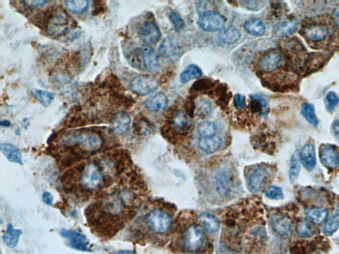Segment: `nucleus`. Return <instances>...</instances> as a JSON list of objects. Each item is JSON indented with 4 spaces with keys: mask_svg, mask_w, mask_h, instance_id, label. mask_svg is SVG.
Listing matches in <instances>:
<instances>
[{
    "mask_svg": "<svg viewBox=\"0 0 339 254\" xmlns=\"http://www.w3.org/2000/svg\"><path fill=\"white\" fill-rule=\"evenodd\" d=\"M214 186L219 196L225 198L232 197L236 189L235 180L229 169H223L216 173L214 177Z\"/></svg>",
    "mask_w": 339,
    "mask_h": 254,
    "instance_id": "0eeeda50",
    "label": "nucleus"
},
{
    "mask_svg": "<svg viewBox=\"0 0 339 254\" xmlns=\"http://www.w3.org/2000/svg\"><path fill=\"white\" fill-rule=\"evenodd\" d=\"M196 111L199 115L203 117L209 115L212 111V105L208 100L205 99H199L196 104Z\"/></svg>",
    "mask_w": 339,
    "mask_h": 254,
    "instance_id": "ea45409f",
    "label": "nucleus"
},
{
    "mask_svg": "<svg viewBox=\"0 0 339 254\" xmlns=\"http://www.w3.org/2000/svg\"><path fill=\"white\" fill-rule=\"evenodd\" d=\"M0 150L4 155L11 162L23 165L22 154L20 148L9 143H3L0 145Z\"/></svg>",
    "mask_w": 339,
    "mask_h": 254,
    "instance_id": "b1692460",
    "label": "nucleus"
},
{
    "mask_svg": "<svg viewBox=\"0 0 339 254\" xmlns=\"http://www.w3.org/2000/svg\"><path fill=\"white\" fill-rule=\"evenodd\" d=\"M133 132L138 136L147 137L153 133V126L151 122L144 116H137L133 124Z\"/></svg>",
    "mask_w": 339,
    "mask_h": 254,
    "instance_id": "4be33fe9",
    "label": "nucleus"
},
{
    "mask_svg": "<svg viewBox=\"0 0 339 254\" xmlns=\"http://www.w3.org/2000/svg\"><path fill=\"white\" fill-rule=\"evenodd\" d=\"M42 201L46 205H50L52 203L53 197L52 194L48 192H44L42 196Z\"/></svg>",
    "mask_w": 339,
    "mask_h": 254,
    "instance_id": "09e8293b",
    "label": "nucleus"
},
{
    "mask_svg": "<svg viewBox=\"0 0 339 254\" xmlns=\"http://www.w3.org/2000/svg\"><path fill=\"white\" fill-rule=\"evenodd\" d=\"M206 239L202 226L198 224H192L184 230L182 234V247L188 253H198L204 247Z\"/></svg>",
    "mask_w": 339,
    "mask_h": 254,
    "instance_id": "7ed1b4c3",
    "label": "nucleus"
},
{
    "mask_svg": "<svg viewBox=\"0 0 339 254\" xmlns=\"http://www.w3.org/2000/svg\"><path fill=\"white\" fill-rule=\"evenodd\" d=\"M169 18L171 23L175 26L176 30L180 31L184 29V26H185V23H184V20H182V18L177 12H175V11L172 12L169 15Z\"/></svg>",
    "mask_w": 339,
    "mask_h": 254,
    "instance_id": "37998d69",
    "label": "nucleus"
},
{
    "mask_svg": "<svg viewBox=\"0 0 339 254\" xmlns=\"http://www.w3.org/2000/svg\"><path fill=\"white\" fill-rule=\"evenodd\" d=\"M79 181L85 190H95L104 183V174L96 163H88L80 171Z\"/></svg>",
    "mask_w": 339,
    "mask_h": 254,
    "instance_id": "20e7f679",
    "label": "nucleus"
},
{
    "mask_svg": "<svg viewBox=\"0 0 339 254\" xmlns=\"http://www.w3.org/2000/svg\"><path fill=\"white\" fill-rule=\"evenodd\" d=\"M225 19L219 13L207 11L199 17L198 24L203 30L209 32L221 31L225 24Z\"/></svg>",
    "mask_w": 339,
    "mask_h": 254,
    "instance_id": "6e6552de",
    "label": "nucleus"
},
{
    "mask_svg": "<svg viewBox=\"0 0 339 254\" xmlns=\"http://www.w3.org/2000/svg\"><path fill=\"white\" fill-rule=\"evenodd\" d=\"M315 228L310 222L302 221L297 224L296 232L301 238H311L315 234Z\"/></svg>",
    "mask_w": 339,
    "mask_h": 254,
    "instance_id": "4c0bfd02",
    "label": "nucleus"
},
{
    "mask_svg": "<svg viewBox=\"0 0 339 254\" xmlns=\"http://www.w3.org/2000/svg\"><path fill=\"white\" fill-rule=\"evenodd\" d=\"M306 217L310 221L317 224H321L327 219L328 211L327 209L321 207H311L305 211Z\"/></svg>",
    "mask_w": 339,
    "mask_h": 254,
    "instance_id": "c85d7f7f",
    "label": "nucleus"
},
{
    "mask_svg": "<svg viewBox=\"0 0 339 254\" xmlns=\"http://www.w3.org/2000/svg\"><path fill=\"white\" fill-rule=\"evenodd\" d=\"M339 228V213L334 214L328 218L324 226L323 231L325 234L332 235L337 231Z\"/></svg>",
    "mask_w": 339,
    "mask_h": 254,
    "instance_id": "58836bf2",
    "label": "nucleus"
},
{
    "mask_svg": "<svg viewBox=\"0 0 339 254\" xmlns=\"http://www.w3.org/2000/svg\"><path fill=\"white\" fill-rule=\"evenodd\" d=\"M325 103L328 111L333 112L339 103V98L335 92H328L325 97Z\"/></svg>",
    "mask_w": 339,
    "mask_h": 254,
    "instance_id": "79ce46f5",
    "label": "nucleus"
},
{
    "mask_svg": "<svg viewBox=\"0 0 339 254\" xmlns=\"http://www.w3.org/2000/svg\"><path fill=\"white\" fill-rule=\"evenodd\" d=\"M240 31L234 27H229L228 28L222 29L218 34V38L222 43L225 44H233L239 41L241 39Z\"/></svg>",
    "mask_w": 339,
    "mask_h": 254,
    "instance_id": "a878e982",
    "label": "nucleus"
},
{
    "mask_svg": "<svg viewBox=\"0 0 339 254\" xmlns=\"http://www.w3.org/2000/svg\"><path fill=\"white\" fill-rule=\"evenodd\" d=\"M69 25V18L65 10H55L47 22L46 30L50 35L60 36L67 30Z\"/></svg>",
    "mask_w": 339,
    "mask_h": 254,
    "instance_id": "1a4fd4ad",
    "label": "nucleus"
},
{
    "mask_svg": "<svg viewBox=\"0 0 339 254\" xmlns=\"http://www.w3.org/2000/svg\"><path fill=\"white\" fill-rule=\"evenodd\" d=\"M265 196L271 200L278 201L285 199V195H284L282 189L280 187L274 185L267 188L266 192H265Z\"/></svg>",
    "mask_w": 339,
    "mask_h": 254,
    "instance_id": "a19ab883",
    "label": "nucleus"
},
{
    "mask_svg": "<svg viewBox=\"0 0 339 254\" xmlns=\"http://www.w3.org/2000/svg\"><path fill=\"white\" fill-rule=\"evenodd\" d=\"M284 56L278 50H274L264 55L258 62L260 69L266 73H272L278 69L284 62Z\"/></svg>",
    "mask_w": 339,
    "mask_h": 254,
    "instance_id": "ddd939ff",
    "label": "nucleus"
},
{
    "mask_svg": "<svg viewBox=\"0 0 339 254\" xmlns=\"http://www.w3.org/2000/svg\"><path fill=\"white\" fill-rule=\"evenodd\" d=\"M233 103L237 109H241L245 107L246 105V98L243 95H235Z\"/></svg>",
    "mask_w": 339,
    "mask_h": 254,
    "instance_id": "de8ad7c7",
    "label": "nucleus"
},
{
    "mask_svg": "<svg viewBox=\"0 0 339 254\" xmlns=\"http://www.w3.org/2000/svg\"><path fill=\"white\" fill-rule=\"evenodd\" d=\"M22 3L27 7L37 8L45 5L46 4L48 3V2L46 0H27V1L22 2Z\"/></svg>",
    "mask_w": 339,
    "mask_h": 254,
    "instance_id": "49530a36",
    "label": "nucleus"
},
{
    "mask_svg": "<svg viewBox=\"0 0 339 254\" xmlns=\"http://www.w3.org/2000/svg\"><path fill=\"white\" fill-rule=\"evenodd\" d=\"M319 158L324 166L329 169L339 166V151L331 145H324L320 149Z\"/></svg>",
    "mask_w": 339,
    "mask_h": 254,
    "instance_id": "2eb2a0df",
    "label": "nucleus"
},
{
    "mask_svg": "<svg viewBox=\"0 0 339 254\" xmlns=\"http://www.w3.org/2000/svg\"><path fill=\"white\" fill-rule=\"evenodd\" d=\"M270 224L273 230L279 236H287L291 232V220L284 214H274L271 217Z\"/></svg>",
    "mask_w": 339,
    "mask_h": 254,
    "instance_id": "a211bd4d",
    "label": "nucleus"
},
{
    "mask_svg": "<svg viewBox=\"0 0 339 254\" xmlns=\"http://www.w3.org/2000/svg\"><path fill=\"white\" fill-rule=\"evenodd\" d=\"M22 230L20 229H15L13 228L12 224H9L8 225L7 230L4 233L2 238L4 243L7 246L11 248H14L18 245L20 237L22 234Z\"/></svg>",
    "mask_w": 339,
    "mask_h": 254,
    "instance_id": "cd10ccee",
    "label": "nucleus"
},
{
    "mask_svg": "<svg viewBox=\"0 0 339 254\" xmlns=\"http://www.w3.org/2000/svg\"><path fill=\"white\" fill-rule=\"evenodd\" d=\"M270 170L266 166H257L247 175V185L251 193L256 194L264 189L271 176Z\"/></svg>",
    "mask_w": 339,
    "mask_h": 254,
    "instance_id": "423d86ee",
    "label": "nucleus"
},
{
    "mask_svg": "<svg viewBox=\"0 0 339 254\" xmlns=\"http://www.w3.org/2000/svg\"><path fill=\"white\" fill-rule=\"evenodd\" d=\"M30 93L44 107H49L54 99V95L52 93L39 90V89H32Z\"/></svg>",
    "mask_w": 339,
    "mask_h": 254,
    "instance_id": "f704fd0d",
    "label": "nucleus"
},
{
    "mask_svg": "<svg viewBox=\"0 0 339 254\" xmlns=\"http://www.w3.org/2000/svg\"><path fill=\"white\" fill-rule=\"evenodd\" d=\"M131 124V119L129 114L124 111L119 112L110 120V131L115 135L124 134L128 130Z\"/></svg>",
    "mask_w": 339,
    "mask_h": 254,
    "instance_id": "f3484780",
    "label": "nucleus"
},
{
    "mask_svg": "<svg viewBox=\"0 0 339 254\" xmlns=\"http://www.w3.org/2000/svg\"><path fill=\"white\" fill-rule=\"evenodd\" d=\"M139 39L147 44H152L160 39L161 33L158 25L153 21H148L142 25L138 32Z\"/></svg>",
    "mask_w": 339,
    "mask_h": 254,
    "instance_id": "4468645a",
    "label": "nucleus"
},
{
    "mask_svg": "<svg viewBox=\"0 0 339 254\" xmlns=\"http://www.w3.org/2000/svg\"><path fill=\"white\" fill-rule=\"evenodd\" d=\"M62 143L69 147L77 146L84 152L93 153L102 147L103 140L97 133L80 131L66 135L62 139Z\"/></svg>",
    "mask_w": 339,
    "mask_h": 254,
    "instance_id": "f257e3e1",
    "label": "nucleus"
},
{
    "mask_svg": "<svg viewBox=\"0 0 339 254\" xmlns=\"http://www.w3.org/2000/svg\"><path fill=\"white\" fill-rule=\"evenodd\" d=\"M334 20H335V22L339 25V8L336 11L335 13H334Z\"/></svg>",
    "mask_w": 339,
    "mask_h": 254,
    "instance_id": "3c124183",
    "label": "nucleus"
},
{
    "mask_svg": "<svg viewBox=\"0 0 339 254\" xmlns=\"http://www.w3.org/2000/svg\"><path fill=\"white\" fill-rule=\"evenodd\" d=\"M127 58L133 68L140 71L154 72L158 68L157 54L148 46L135 48L129 53Z\"/></svg>",
    "mask_w": 339,
    "mask_h": 254,
    "instance_id": "f03ea898",
    "label": "nucleus"
},
{
    "mask_svg": "<svg viewBox=\"0 0 339 254\" xmlns=\"http://www.w3.org/2000/svg\"><path fill=\"white\" fill-rule=\"evenodd\" d=\"M117 254H136V253L131 250H122L119 251Z\"/></svg>",
    "mask_w": 339,
    "mask_h": 254,
    "instance_id": "864d4df0",
    "label": "nucleus"
},
{
    "mask_svg": "<svg viewBox=\"0 0 339 254\" xmlns=\"http://www.w3.org/2000/svg\"><path fill=\"white\" fill-rule=\"evenodd\" d=\"M299 21L296 18L290 21L277 23L274 28V33L278 37H286L295 33L298 28Z\"/></svg>",
    "mask_w": 339,
    "mask_h": 254,
    "instance_id": "412c9836",
    "label": "nucleus"
},
{
    "mask_svg": "<svg viewBox=\"0 0 339 254\" xmlns=\"http://www.w3.org/2000/svg\"><path fill=\"white\" fill-rule=\"evenodd\" d=\"M243 7L249 10H258L260 9L261 2L257 1H242L240 2Z\"/></svg>",
    "mask_w": 339,
    "mask_h": 254,
    "instance_id": "a18cd8bd",
    "label": "nucleus"
},
{
    "mask_svg": "<svg viewBox=\"0 0 339 254\" xmlns=\"http://www.w3.org/2000/svg\"><path fill=\"white\" fill-rule=\"evenodd\" d=\"M130 87L135 94L143 96L156 90L158 88V83L156 78L151 76L141 75L132 80Z\"/></svg>",
    "mask_w": 339,
    "mask_h": 254,
    "instance_id": "9d476101",
    "label": "nucleus"
},
{
    "mask_svg": "<svg viewBox=\"0 0 339 254\" xmlns=\"http://www.w3.org/2000/svg\"><path fill=\"white\" fill-rule=\"evenodd\" d=\"M173 125L174 128L180 132H186L189 130L192 125V119L190 116L184 111L177 112L173 116Z\"/></svg>",
    "mask_w": 339,
    "mask_h": 254,
    "instance_id": "5701e85b",
    "label": "nucleus"
},
{
    "mask_svg": "<svg viewBox=\"0 0 339 254\" xmlns=\"http://www.w3.org/2000/svg\"><path fill=\"white\" fill-rule=\"evenodd\" d=\"M300 153L298 151L294 152L290 161L289 179L290 183H293L298 179L301 171Z\"/></svg>",
    "mask_w": 339,
    "mask_h": 254,
    "instance_id": "473e14b6",
    "label": "nucleus"
},
{
    "mask_svg": "<svg viewBox=\"0 0 339 254\" xmlns=\"http://www.w3.org/2000/svg\"><path fill=\"white\" fill-rule=\"evenodd\" d=\"M125 207L124 199L116 196H108L101 203L102 215L107 217H118L124 213Z\"/></svg>",
    "mask_w": 339,
    "mask_h": 254,
    "instance_id": "9b49d317",
    "label": "nucleus"
},
{
    "mask_svg": "<svg viewBox=\"0 0 339 254\" xmlns=\"http://www.w3.org/2000/svg\"><path fill=\"white\" fill-rule=\"evenodd\" d=\"M202 76V71L198 67L194 65H191L186 68L180 74V80L183 83H187L190 80L194 79H198Z\"/></svg>",
    "mask_w": 339,
    "mask_h": 254,
    "instance_id": "2f4dec72",
    "label": "nucleus"
},
{
    "mask_svg": "<svg viewBox=\"0 0 339 254\" xmlns=\"http://www.w3.org/2000/svg\"><path fill=\"white\" fill-rule=\"evenodd\" d=\"M222 145L221 139L219 137L200 138L198 140V147L201 150L207 154L214 153L219 149Z\"/></svg>",
    "mask_w": 339,
    "mask_h": 254,
    "instance_id": "393cba45",
    "label": "nucleus"
},
{
    "mask_svg": "<svg viewBox=\"0 0 339 254\" xmlns=\"http://www.w3.org/2000/svg\"><path fill=\"white\" fill-rule=\"evenodd\" d=\"M198 133L201 138H212L216 136L217 126L212 121H204L199 124Z\"/></svg>",
    "mask_w": 339,
    "mask_h": 254,
    "instance_id": "e433bc0d",
    "label": "nucleus"
},
{
    "mask_svg": "<svg viewBox=\"0 0 339 254\" xmlns=\"http://www.w3.org/2000/svg\"><path fill=\"white\" fill-rule=\"evenodd\" d=\"M213 85L210 80H201L194 84L193 88L196 91L206 90L207 89H210Z\"/></svg>",
    "mask_w": 339,
    "mask_h": 254,
    "instance_id": "c03bdc74",
    "label": "nucleus"
},
{
    "mask_svg": "<svg viewBox=\"0 0 339 254\" xmlns=\"http://www.w3.org/2000/svg\"><path fill=\"white\" fill-rule=\"evenodd\" d=\"M0 124L2 126L9 127L11 125V122L9 120H2Z\"/></svg>",
    "mask_w": 339,
    "mask_h": 254,
    "instance_id": "603ef678",
    "label": "nucleus"
},
{
    "mask_svg": "<svg viewBox=\"0 0 339 254\" xmlns=\"http://www.w3.org/2000/svg\"><path fill=\"white\" fill-rule=\"evenodd\" d=\"M145 103L148 111L158 112L162 111L167 107L168 98L164 93L158 92L151 95V96L148 97L146 99Z\"/></svg>",
    "mask_w": 339,
    "mask_h": 254,
    "instance_id": "aec40b11",
    "label": "nucleus"
},
{
    "mask_svg": "<svg viewBox=\"0 0 339 254\" xmlns=\"http://www.w3.org/2000/svg\"><path fill=\"white\" fill-rule=\"evenodd\" d=\"M65 4L67 10L74 14H83L89 8V2L87 0H69L65 2Z\"/></svg>",
    "mask_w": 339,
    "mask_h": 254,
    "instance_id": "72a5a7b5",
    "label": "nucleus"
},
{
    "mask_svg": "<svg viewBox=\"0 0 339 254\" xmlns=\"http://www.w3.org/2000/svg\"><path fill=\"white\" fill-rule=\"evenodd\" d=\"M300 162L303 166L309 171H313L317 165L316 152L313 144H306L300 153Z\"/></svg>",
    "mask_w": 339,
    "mask_h": 254,
    "instance_id": "6ab92c4d",
    "label": "nucleus"
},
{
    "mask_svg": "<svg viewBox=\"0 0 339 254\" xmlns=\"http://www.w3.org/2000/svg\"><path fill=\"white\" fill-rule=\"evenodd\" d=\"M145 222L150 231L157 234H164L171 228L173 221L166 211L155 209L148 213Z\"/></svg>",
    "mask_w": 339,
    "mask_h": 254,
    "instance_id": "39448f33",
    "label": "nucleus"
},
{
    "mask_svg": "<svg viewBox=\"0 0 339 254\" xmlns=\"http://www.w3.org/2000/svg\"><path fill=\"white\" fill-rule=\"evenodd\" d=\"M198 220L205 229L211 234L216 233L219 230L220 222L219 220L211 214L207 213L201 214L199 216Z\"/></svg>",
    "mask_w": 339,
    "mask_h": 254,
    "instance_id": "bb28decb",
    "label": "nucleus"
},
{
    "mask_svg": "<svg viewBox=\"0 0 339 254\" xmlns=\"http://www.w3.org/2000/svg\"><path fill=\"white\" fill-rule=\"evenodd\" d=\"M306 37L311 41L318 42L325 39L328 35V29L322 25L309 27L305 31Z\"/></svg>",
    "mask_w": 339,
    "mask_h": 254,
    "instance_id": "7c9ffc66",
    "label": "nucleus"
},
{
    "mask_svg": "<svg viewBox=\"0 0 339 254\" xmlns=\"http://www.w3.org/2000/svg\"><path fill=\"white\" fill-rule=\"evenodd\" d=\"M245 29L250 35L261 36L264 33L266 27L260 19L253 18L245 23Z\"/></svg>",
    "mask_w": 339,
    "mask_h": 254,
    "instance_id": "c756f323",
    "label": "nucleus"
},
{
    "mask_svg": "<svg viewBox=\"0 0 339 254\" xmlns=\"http://www.w3.org/2000/svg\"><path fill=\"white\" fill-rule=\"evenodd\" d=\"M182 48L181 42L179 39L175 37H168L163 40L158 52L164 58H174L181 54Z\"/></svg>",
    "mask_w": 339,
    "mask_h": 254,
    "instance_id": "dca6fc26",
    "label": "nucleus"
},
{
    "mask_svg": "<svg viewBox=\"0 0 339 254\" xmlns=\"http://www.w3.org/2000/svg\"><path fill=\"white\" fill-rule=\"evenodd\" d=\"M61 236L68 240L70 247L82 251H90L88 239L82 233L73 230L63 229L61 231Z\"/></svg>",
    "mask_w": 339,
    "mask_h": 254,
    "instance_id": "f8f14e48",
    "label": "nucleus"
},
{
    "mask_svg": "<svg viewBox=\"0 0 339 254\" xmlns=\"http://www.w3.org/2000/svg\"><path fill=\"white\" fill-rule=\"evenodd\" d=\"M302 115L311 125L317 127L319 125V120L315 114L314 106L310 103H304L301 108Z\"/></svg>",
    "mask_w": 339,
    "mask_h": 254,
    "instance_id": "c9c22d12",
    "label": "nucleus"
},
{
    "mask_svg": "<svg viewBox=\"0 0 339 254\" xmlns=\"http://www.w3.org/2000/svg\"><path fill=\"white\" fill-rule=\"evenodd\" d=\"M332 131L334 136L339 140V120H336L332 124Z\"/></svg>",
    "mask_w": 339,
    "mask_h": 254,
    "instance_id": "8fccbe9b",
    "label": "nucleus"
}]
</instances>
